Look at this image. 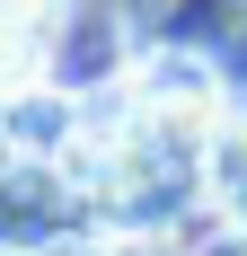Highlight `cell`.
<instances>
[{
  "mask_svg": "<svg viewBox=\"0 0 247 256\" xmlns=\"http://www.w3.org/2000/svg\"><path fill=\"white\" fill-rule=\"evenodd\" d=\"M194 168H203V194H212V212L247 230V115H221V124H212V142L194 150Z\"/></svg>",
  "mask_w": 247,
  "mask_h": 256,
  "instance_id": "cell-1",
  "label": "cell"
},
{
  "mask_svg": "<svg viewBox=\"0 0 247 256\" xmlns=\"http://www.w3.org/2000/svg\"><path fill=\"white\" fill-rule=\"evenodd\" d=\"M71 256H124V248H71Z\"/></svg>",
  "mask_w": 247,
  "mask_h": 256,
  "instance_id": "cell-2",
  "label": "cell"
}]
</instances>
